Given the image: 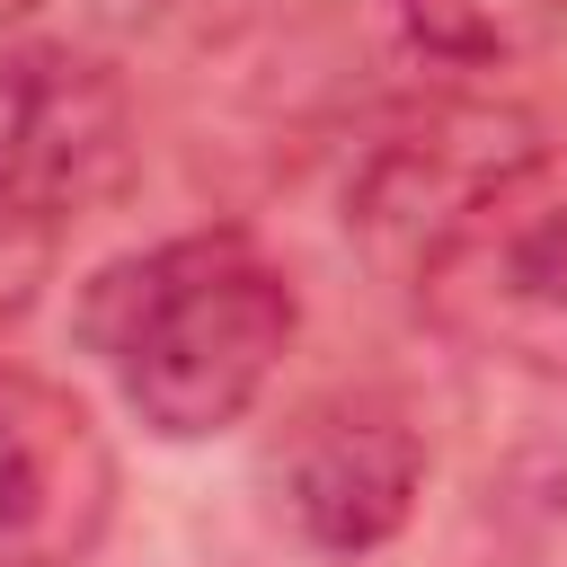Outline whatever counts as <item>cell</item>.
Returning a JSON list of instances; mask_svg holds the SVG:
<instances>
[{
	"mask_svg": "<svg viewBox=\"0 0 567 567\" xmlns=\"http://www.w3.org/2000/svg\"><path fill=\"white\" fill-rule=\"evenodd\" d=\"M292 284L248 230H186L124 257L89 292V337L124 390V408L159 443L230 434L292 346Z\"/></svg>",
	"mask_w": 567,
	"mask_h": 567,
	"instance_id": "obj_1",
	"label": "cell"
},
{
	"mask_svg": "<svg viewBox=\"0 0 567 567\" xmlns=\"http://www.w3.org/2000/svg\"><path fill=\"white\" fill-rule=\"evenodd\" d=\"M408 292L434 337L567 390V168H558V151H540L523 177H505L408 275Z\"/></svg>",
	"mask_w": 567,
	"mask_h": 567,
	"instance_id": "obj_2",
	"label": "cell"
},
{
	"mask_svg": "<svg viewBox=\"0 0 567 567\" xmlns=\"http://www.w3.org/2000/svg\"><path fill=\"white\" fill-rule=\"evenodd\" d=\"M540 124L505 97H470V89H443V97H416L399 106L354 177H346V230L363 239V257H381L399 284L505 186L540 159Z\"/></svg>",
	"mask_w": 567,
	"mask_h": 567,
	"instance_id": "obj_3",
	"label": "cell"
},
{
	"mask_svg": "<svg viewBox=\"0 0 567 567\" xmlns=\"http://www.w3.org/2000/svg\"><path fill=\"white\" fill-rule=\"evenodd\" d=\"M124 168H133L124 80L80 44H44V35L0 44V204L71 221L106 204Z\"/></svg>",
	"mask_w": 567,
	"mask_h": 567,
	"instance_id": "obj_4",
	"label": "cell"
},
{
	"mask_svg": "<svg viewBox=\"0 0 567 567\" xmlns=\"http://www.w3.org/2000/svg\"><path fill=\"white\" fill-rule=\"evenodd\" d=\"M115 523V443L44 372L0 363V567H89Z\"/></svg>",
	"mask_w": 567,
	"mask_h": 567,
	"instance_id": "obj_5",
	"label": "cell"
},
{
	"mask_svg": "<svg viewBox=\"0 0 567 567\" xmlns=\"http://www.w3.org/2000/svg\"><path fill=\"white\" fill-rule=\"evenodd\" d=\"M416 487H425V434L381 390L310 399L284 425V443H275V496H284V514L301 523V540H319L337 558L381 549L416 514Z\"/></svg>",
	"mask_w": 567,
	"mask_h": 567,
	"instance_id": "obj_6",
	"label": "cell"
},
{
	"mask_svg": "<svg viewBox=\"0 0 567 567\" xmlns=\"http://www.w3.org/2000/svg\"><path fill=\"white\" fill-rule=\"evenodd\" d=\"M399 27L425 62L514 71L567 35V0H399Z\"/></svg>",
	"mask_w": 567,
	"mask_h": 567,
	"instance_id": "obj_7",
	"label": "cell"
},
{
	"mask_svg": "<svg viewBox=\"0 0 567 567\" xmlns=\"http://www.w3.org/2000/svg\"><path fill=\"white\" fill-rule=\"evenodd\" d=\"M53 248H62V221L0 204V337L35 310V292H44V275H53Z\"/></svg>",
	"mask_w": 567,
	"mask_h": 567,
	"instance_id": "obj_8",
	"label": "cell"
}]
</instances>
